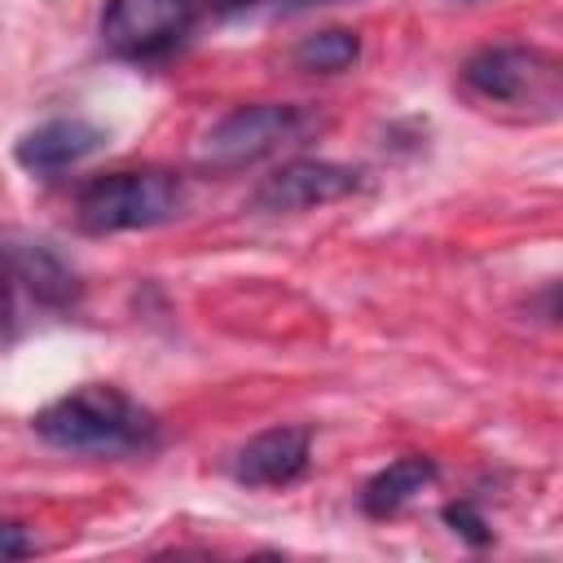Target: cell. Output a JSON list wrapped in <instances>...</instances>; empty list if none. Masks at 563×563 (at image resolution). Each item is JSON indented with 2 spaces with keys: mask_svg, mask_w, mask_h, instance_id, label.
Instances as JSON below:
<instances>
[{
  "mask_svg": "<svg viewBox=\"0 0 563 563\" xmlns=\"http://www.w3.org/2000/svg\"><path fill=\"white\" fill-rule=\"evenodd\" d=\"M35 435L66 453L119 457L158 440V418L110 383H84L35 413Z\"/></svg>",
  "mask_w": 563,
  "mask_h": 563,
  "instance_id": "cell-1",
  "label": "cell"
},
{
  "mask_svg": "<svg viewBox=\"0 0 563 563\" xmlns=\"http://www.w3.org/2000/svg\"><path fill=\"white\" fill-rule=\"evenodd\" d=\"M185 207V185L167 167L106 172L88 180L75 198V220L84 233H132L176 220Z\"/></svg>",
  "mask_w": 563,
  "mask_h": 563,
  "instance_id": "cell-2",
  "label": "cell"
},
{
  "mask_svg": "<svg viewBox=\"0 0 563 563\" xmlns=\"http://www.w3.org/2000/svg\"><path fill=\"white\" fill-rule=\"evenodd\" d=\"M312 128H317V114L295 101L238 106L220 123L207 128L194 158L202 172H242V167H255V163L282 154L286 145H299Z\"/></svg>",
  "mask_w": 563,
  "mask_h": 563,
  "instance_id": "cell-3",
  "label": "cell"
},
{
  "mask_svg": "<svg viewBox=\"0 0 563 563\" xmlns=\"http://www.w3.org/2000/svg\"><path fill=\"white\" fill-rule=\"evenodd\" d=\"M462 84L488 106H519L528 114H554L563 70L550 53L528 44H488L462 62Z\"/></svg>",
  "mask_w": 563,
  "mask_h": 563,
  "instance_id": "cell-4",
  "label": "cell"
},
{
  "mask_svg": "<svg viewBox=\"0 0 563 563\" xmlns=\"http://www.w3.org/2000/svg\"><path fill=\"white\" fill-rule=\"evenodd\" d=\"M194 13V0H106L101 44L128 62H158L185 44Z\"/></svg>",
  "mask_w": 563,
  "mask_h": 563,
  "instance_id": "cell-5",
  "label": "cell"
},
{
  "mask_svg": "<svg viewBox=\"0 0 563 563\" xmlns=\"http://www.w3.org/2000/svg\"><path fill=\"white\" fill-rule=\"evenodd\" d=\"M356 189H361V172L356 167L325 163V158H295V163H282L277 172H268L255 185L251 207L268 211V216H286V211H308V207L339 202V198H347Z\"/></svg>",
  "mask_w": 563,
  "mask_h": 563,
  "instance_id": "cell-6",
  "label": "cell"
},
{
  "mask_svg": "<svg viewBox=\"0 0 563 563\" xmlns=\"http://www.w3.org/2000/svg\"><path fill=\"white\" fill-rule=\"evenodd\" d=\"M308 427H268L233 453V479L246 488H286L308 471Z\"/></svg>",
  "mask_w": 563,
  "mask_h": 563,
  "instance_id": "cell-7",
  "label": "cell"
},
{
  "mask_svg": "<svg viewBox=\"0 0 563 563\" xmlns=\"http://www.w3.org/2000/svg\"><path fill=\"white\" fill-rule=\"evenodd\" d=\"M106 145V132L79 114H66V119H48L40 128H31L18 145H13V158L26 167V172H62L79 158H88L92 150Z\"/></svg>",
  "mask_w": 563,
  "mask_h": 563,
  "instance_id": "cell-8",
  "label": "cell"
},
{
  "mask_svg": "<svg viewBox=\"0 0 563 563\" xmlns=\"http://www.w3.org/2000/svg\"><path fill=\"white\" fill-rule=\"evenodd\" d=\"M435 462L431 457H396L391 466H383L365 488H361V510L369 519H391L400 515L422 488L435 484Z\"/></svg>",
  "mask_w": 563,
  "mask_h": 563,
  "instance_id": "cell-9",
  "label": "cell"
},
{
  "mask_svg": "<svg viewBox=\"0 0 563 563\" xmlns=\"http://www.w3.org/2000/svg\"><path fill=\"white\" fill-rule=\"evenodd\" d=\"M356 57H361V35L347 31V26L312 31L290 48V62L308 75H339V70L356 66Z\"/></svg>",
  "mask_w": 563,
  "mask_h": 563,
  "instance_id": "cell-10",
  "label": "cell"
},
{
  "mask_svg": "<svg viewBox=\"0 0 563 563\" xmlns=\"http://www.w3.org/2000/svg\"><path fill=\"white\" fill-rule=\"evenodd\" d=\"M22 282H18V264H13V251L9 246H0V343L4 339H13V330H18V303H22Z\"/></svg>",
  "mask_w": 563,
  "mask_h": 563,
  "instance_id": "cell-11",
  "label": "cell"
},
{
  "mask_svg": "<svg viewBox=\"0 0 563 563\" xmlns=\"http://www.w3.org/2000/svg\"><path fill=\"white\" fill-rule=\"evenodd\" d=\"M444 523H449L457 537H466L471 545H488V541H493L488 519H484L471 501H449V506H444Z\"/></svg>",
  "mask_w": 563,
  "mask_h": 563,
  "instance_id": "cell-12",
  "label": "cell"
},
{
  "mask_svg": "<svg viewBox=\"0 0 563 563\" xmlns=\"http://www.w3.org/2000/svg\"><path fill=\"white\" fill-rule=\"evenodd\" d=\"M31 550H35V541L26 537L22 523H0V559H22Z\"/></svg>",
  "mask_w": 563,
  "mask_h": 563,
  "instance_id": "cell-13",
  "label": "cell"
},
{
  "mask_svg": "<svg viewBox=\"0 0 563 563\" xmlns=\"http://www.w3.org/2000/svg\"><path fill=\"white\" fill-rule=\"evenodd\" d=\"M286 4H299L303 9V4H325V0H286Z\"/></svg>",
  "mask_w": 563,
  "mask_h": 563,
  "instance_id": "cell-14",
  "label": "cell"
}]
</instances>
